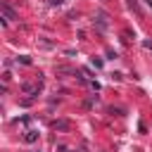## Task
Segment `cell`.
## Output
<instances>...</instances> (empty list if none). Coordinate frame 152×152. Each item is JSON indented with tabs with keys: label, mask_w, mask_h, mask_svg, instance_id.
I'll return each instance as SVG.
<instances>
[{
	"label": "cell",
	"mask_w": 152,
	"mask_h": 152,
	"mask_svg": "<svg viewBox=\"0 0 152 152\" xmlns=\"http://www.w3.org/2000/svg\"><path fill=\"white\" fill-rule=\"evenodd\" d=\"M24 140H26V142H36V140H38V131H26V133H24Z\"/></svg>",
	"instance_id": "cell-3"
},
{
	"label": "cell",
	"mask_w": 152,
	"mask_h": 152,
	"mask_svg": "<svg viewBox=\"0 0 152 152\" xmlns=\"http://www.w3.org/2000/svg\"><path fill=\"white\" fill-rule=\"evenodd\" d=\"M142 45H145L147 50H152V40H142Z\"/></svg>",
	"instance_id": "cell-5"
},
{
	"label": "cell",
	"mask_w": 152,
	"mask_h": 152,
	"mask_svg": "<svg viewBox=\"0 0 152 152\" xmlns=\"http://www.w3.org/2000/svg\"><path fill=\"white\" fill-rule=\"evenodd\" d=\"M17 62H21V64H31V57H28V55H21V57H17Z\"/></svg>",
	"instance_id": "cell-4"
},
{
	"label": "cell",
	"mask_w": 152,
	"mask_h": 152,
	"mask_svg": "<svg viewBox=\"0 0 152 152\" xmlns=\"http://www.w3.org/2000/svg\"><path fill=\"white\" fill-rule=\"evenodd\" d=\"M52 128H55V131H66V128H69V121H64V119L52 121Z\"/></svg>",
	"instance_id": "cell-2"
},
{
	"label": "cell",
	"mask_w": 152,
	"mask_h": 152,
	"mask_svg": "<svg viewBox=\"0 0 152 152\" xmlns=\"http://www.w3.org/2000/svg\"><path fill=\"white\" fill-rule=\"evenodd\" d=\"M0 10H2V14H5V17H7V19H17V12H14V10H12V7H10V5H2V7H0Z\"/></svg>",
	"instance_id": "cell-1"
}]
</instances>
